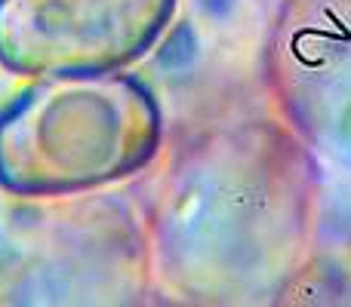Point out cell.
<instances>
[{"label": "cell", "instance_id": "cell-3", "mask_svg": "<svg viewBox=\"0 0 351 307\" xmlns=\"http://www.w3.org/2000/svg\"><path fill=\"white\" fill-rule=\"evenodd\" d=\"M179 0H0V68L19 77L127 71L170 28Z\"/></svg>", "mask_w": 351, "mask_h": 307}, {"label": "cell", "instance_id": "cell-2", "mask_svg": "<svg viewBox=\"0 0 351 307\" xmlns=\"http://www.w3.org/2000/svg\"><path fill=\"white\" fill-rule=\"evenodd\" d=\"M164 108L127 71L43 74L0 108V191L22 200L77 197L148 169Z\"/></svg>", "mask_w": 351, "mask_h": 307}, {"label": "cell", "instance_id": "cell-1", "mask_svg": "<svg viewBox=\"0 0 351 307\" xmlns=\"http://www.w3.org/2000/svg\"><path fill=\"white\" fill-rule=\"evenodd\" d=\"M315 218V154L290 126L219 123L176 145L160 175L154 252L182 298L271 302L308 267Z\"/></svg>", "mask_w": 351, "mask_h": 307}, {"label": "cell", "instance_id": "cell-4", "mask_svg": "<svg viewBox=\"0 0 351 307\" xmlns=\"http://www.w3.org/2000/svg\"><path fill=\"white\" fill-rule=\"evenodd\" d=\"M268 83L311 154L351 172V0H284L268 37Z\"/></svg>", "mask_w": 351, "mask_h": 307}]
</instances>
